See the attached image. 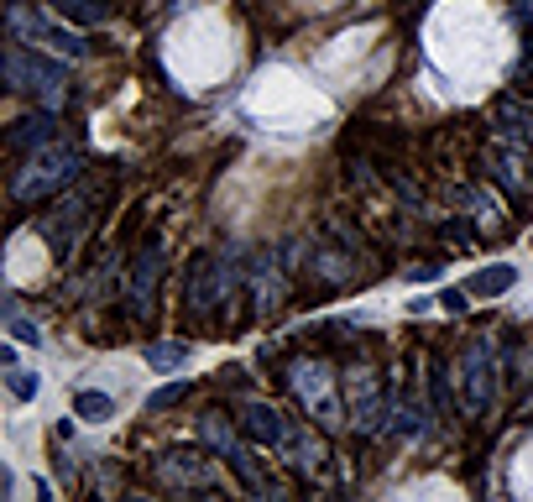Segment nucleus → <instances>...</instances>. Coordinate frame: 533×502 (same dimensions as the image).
I'll return each instance as SVG.
<instances>
[{
  "label": "nucleus",
  "mask_w": 533,
  "mask_h": 502,
  "mask_svg": "<svg viewBox=\"0 0 533 502\" xmlns=\"http://www.w3.org/2000/svg\"><path fill=\"white\" fill-rule=\"evenodd\" d=\"M157 476H162V482H168V487H210V482H215V466L204 461V455L173 450V455H162Z\"/></svg>",
  "instance_id": "obj_8"
},
{
  "label": "nucleus",
  "mask_w": 533,
  "mask_h": 502,
  "mask_svg": "<svg viewBox=\"0 0 533 502\" xmlns=\"http://www.w3.org/2000/svg\"><path fill=\"white\" fill-rule=\"evenodd\" d=\"M351 419L366 429V435H377V429L387 424V403L377 398V387H372V377H366V372L351 377Z\"/></svg>",
  "instance_id": "obj_9"
},
{
  "label": "nucleus",
  "mask_w": 533,
  "mask_h": 502,
  "mask_svg": "<svg viewBox=\"0 0 533 502\" xmlns=\"http://www.w3.org/2000/svg\"><path fill=\"white\" fill-rule=\"evenodd\" d=\"M53 6H58L68 21H84V27H100V21L110 16L105 0H53Z\"/></svg>",
  "instance_id": "obj_15"
},
{
  "label": "nucleus",
  "mask_w": 533,
  "mask_h": 502,
  "mask_svg": "<svg viewBox=\"0 0 533 502\" xmlns=\"http://www.w3.org/2000/svg\"><path fill=\"white\" fill-rule=\"evenodd\" d=\"M518 283V267H507V262H492V267H481L476 278L466 283V293H481V299H497V293H507Z\"/></svg>",
  "instance_id": "obj_11"
},
{
  "label": "nucleus",
  "mask_w": 533,
  "mask_h": 502,
  "mask_svg": "<svg viewBox=\"0 0 533 502\" xmlns=\"http://www.w3.org/2000/svg\"><path fill=\"white\" fill-rule=\"evenodd\" d=\"M183 361H189V346H183V340H157V346H147V367L152 372H178Z\"/></svg>",
  "instance_id": "obj_14"
},
{
  "label": "nucleus",
  "mask_w": 533,
  "mask_h": 502,
  "mask_svg": "<svg viewBox=\"0 0 533 502\" xmlns=\"http://www.w3.org/2000/svg\"><path fill=\"white\" fill-rule=\"evenodd\" d=\"M11 32H16V37H21V32H37V42H48V48H58L63 58H84V42H79L74 32L53 27V21H42L32 6H11Z\"/></svg>",
  "instance_id": "obj_7"
},
{
  "label": "nucleus",
  "mask_w": 533,
  "mask_h": 502,
  "mask_svg": "<svg viewBox=\"0 0 533 502\" xmlns=\"http://www.w3.org/2000/svg\"><path fill=\"white\" fill-rule=\"evenodd\" d=\"M6 79H11V89H21V95H37L48 110L63 105V95H68V68L32 53V48H21V42L6 53Z\"/></svg>",
  "instance_id": "obj_1"
},
{
  "label": "nucleus",
  "mask_w": 533,
  "mask_h": 502,
  "mask_svg": "<svg viewBox=\"0 0 533 502\" xmlns=\"http://www.w3.org/2000/svg\"><path fill=\"white\" fill-rule=\"evenodd\" d=\"M6 387H11V398H16V403H32V398H37V377H32V372H21V367L6 372Z\"/></svg>",
  "instance_id": "obj_16"
},
{
  "label": "nucleus",
  "mask_w": 533,
  "mask_h": 502,
  "mask_svg": "<svg viewBox=\"0 0 533 502\" xmlns=\"http://www.w3.org/2000/svg\"><path fill=\"white\" fill-rule=\"evenodd\" d=\"M79 163L84 157L74 152V147H48V152H32L27 157V168H21L16 178H11V194L21 199V204H37V199H48V194H58L68 178L79 173Z\"/></svg>",
  "instance_id": "obj_2"
},
{
  "label": "nucleus",
  "mask_w": 533,
  "mask_h": 502,
  "mask_svg": "<svg viewBox=\"0 0 533 502\" xmlns=\"http://www.w3.org/2000/svg\"><path fill=\"white\" fill-rule=\"evenodd\" d=\"M288 387H293V398L304 403L324 429H335V424L345 419V403H340L335 377H330L324 361H293V367H288Z\"/></svg>",
  "instance_id": "obj_3"
},
{
  "label": "nucleus",
  "mask_w": 533,
  "mask_h": 502,
  "mask_svg": "<svg viewBox=\"0 0 533 502\" xmlns=\"http://www.w3.org/2000/svg\"><path fill=\"white\" fill-rule=\"evenodd\" d=\"M74 414H79L84 424H105V419L115 414V403H110L105 393H95V387H79V393H74Z\"/></svg>",
  "instance_id": "obj_13"
},
{
  "label": "nucleus",
  "mask_w": 533,
  "mask_h": 502,
  "mask_svg": "<svg viewBox=\"0 0 533 502\" xmlns=\"http://www.w3.org/2000/svg\"><path fill=\"white\" fill-rule=\"evenodd\" d=\"M241 429H246L257 445H283V440H288V429H283V419H277L272 403H246V408H241Z\"/></svg>",
  "instance_id": "obj_10"
},
{
  "label": "nucleus",
  "mask_w": 533,
  "mask_h": 502,
  "mask_svg": "<svg viewBox=\"0 0 533 502\" xmlns=\"http://www.w3.org/2000/svg\"><path fill=\"white\" fill-rule=\"evenodd\" d=\"M460 377H466V408L471 414H486L492 408V340H471L466 356H460Z\"/></svg>",
  "instance_id": "obj_4"
},
{
  "label": "nucleus",
  "mask_w": 533,
  "mask_h": 502,
  "mask_svg": "<svg viewBox=\"0 0 533 502\" xmlns=\"http://www.w3.org/2000/svg\"><path fill=\"white\" fill-rule=\"evenodd\" d=\"M429 387H434L439 414H450V377H445V367H439V361H434V377H429Z\"/></svg>",
  "instance_id": "obj_20"
},
{
  "label": "nucleus",
  "mask_w": 533,
  "mask_h": 502,
  "mask_svg": "<svg viewBox=\"0 0 533 502\" xmlns=\"http://www.w3.org/2000/svg\"><path fill=\"white\" fill-rule=\"evenodd\" d=\"M439 304H445V309H466V293H460V288H450V293H445V299H439Z\"/></svg>",
  "instance_id": "obj_21"
},
{
  "label": "nucleus",
  "mask_w": 533,
  "mask_h": 502,
  "mask_svg": "<svg viewBox=\"0 0 533 502\" xmlns=\"http://www.w3.org/2000/svg\"><path fill=\"white\" fill-rule=\"evenodd\" d=\"M157 272H162V241L152 236L131 262V283H126V309L131 319H147L152 314V288H157Z\"/></svg>",
  "instance_id": "obj_5"
},
{
  "label": "nucleus",
  "mask_w": 533,
  "mask_h": 502,
  "mask_svg": "<svg viewBox=\"0 0 533 502\" xmlns=\"http://www.w3.org/2000/svg\"><path fill=\"white\" fill-rule=\"evenodd\" d=\"M183 393H189V382H173V387H157V393L147 398V408H152V414H162V408H173Z\"/></svg>",
  "instance_id": "obj_17"
},
{
  "label": "nucleus",
  "mask_w": 533,
  "mask_h": 502,
  "mask_svg": "<svg viewBox=\"0 0 533 502\" xmlns=\"http://www.w3.org/2000/svg\"><path fill=\"white\" fill-rule=\"evenodd\" d=\"M199 435H204V440H210V445H215V450L225 455V461H230V466H236V471H241V482H246L251 492H262V487H267V482H262V471H257V461H246V450H241V440H236V435H230V424H225L220 414H204V424H199Z\"/></svg>",
  "instance_id": "obj_6"
},
{
  "label": "nucleus",
  "mask_w": 533,
  "mask_h": 502,
  "mask_svg": "<svg viewBox=\"0 0 533 502\" xmlns=\"http://www.w3.org/2000/svg\"><path fill=\"white\" fill-rule=\"evenodd\" d=\"M53 131H58L53 110H48V116H27V121H16L11 147H16V152H27V147H48V142H53Z\"/></svg>",
  "instance_id": "obj_12"
},
{
  "label": "nucleus",
  "mask_w": 533,
  "mask_h": 502,
  "mask_svg": "<svg viewBox=\"0 0 533 502\" xmlns=\"http://www.w3.org/2000/svg\"><path fill=\"white\" fill-rule=\"evenodd\" d=\"M398 429H403V435H419V429H424V403L408 398V403L398 408Z\"/></svg>",
  "instance_id": "obj_18"
},
{
  "label": "nucleus",
  "mask_w": 533,
  "mask_h": 502,
  "mask_svg": "<svg viewBox=\"0 0 533 502\" xmlns=\"http://www.w3.org/2000/svg\"><path fill=\"white\" fill-rule=\"evenodd\" d=\"M11 335L21 340V346H42V330L32 325V319H21L16 309H11Z\"/></svg>",
  "instance_id": "obj_19"
}]
</instances>
